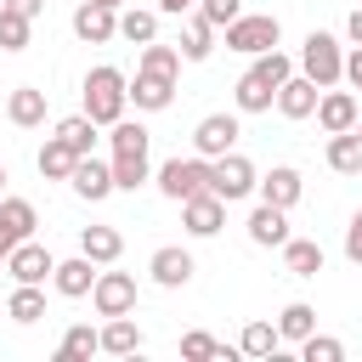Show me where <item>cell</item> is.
Returning a JSON list of instances; mask_svg holds the SVG:
<instances>
[{
    "mask_svg": "<svg viewBox=\"0 0 362 362\" xmlns=\"http://www.w3.org/2000/svg\"><path fill=\"white\" fill-rule=\"evenodd\" d=\"M345 260L351 266H362V209L351 215V226H345Z\"/></svg>",
    "mask_w": 362,
    "mask_h": 362,
    "instance_id": "41",
    "label": "cell"
},
{
    "mask_svg": "<svg viewBox=\"0 0 362 362\" xmlns=\"http://www.w3.org/2000/svg\"><path fill=\"white\" fill-rule=\"evenodd\" d=\"M74 34H79L85 45H107V40H119V6L79 0V6H74Z\"/></svg>",
    "mask_w": 362,
    "mask_h": 362,
    "instance_id": "9",
    "label": "cell"
},
{
    "mask_svg": "<svg viewBox=\"0 0 362 362\" xmlns=\"http://www.w3.org/2000/svg\"><path fill=\"white\" fill-rule=\"evenodd\" d=\"M147 181H153L147 153H113V187H119V192H136V187H147Z\"/></svg>",
    "mask_w": 362,
    "mask_h": 362,
    "instance_id": "35",
    "label": "cell"
},
{
    "mask_svg": "<svg viewBox=\"0 0 362 362\" xmlns=\"http://www.w3.org/2000/svg\"><path fill=\"white\" fill-rule=\"evenodd\" d=\"M0 6H11V11H23V17H40V11H45V0H0Z\"/></svg>",
    "mask_w": 362,
    "mask_h": 362,
    "instance_id": "44",
    "label": "cell"
},
{
    "mask_svg": "<svg viewBox=\"0 0 362 362\" xmlns=\"http://www.w3.org/2000/svg\"><path fill=\"white\" fill-rule=\"evenodd\" d=\"M181 62H187L181 45H158V40L141 45V57H136V68L141 74H158V79H181Z\"/></svg>",
    "mask_w": 362,
    "mask_h": 362,
    "instance_id": "30",
    "label": "cell"
},
{
    "mask_svg": "<svg viewBox=\"0 0 362 362\" xmlns=\"http://www.w3.org/2000/svg\"><path fill=\"white\" fill-rule=\"evenodd\" d=\"M51 283H57V294H62V300H85V294L96 288V260H90V255H74V260H57V272H51Z\"/></svg>",
    "mask_w": 362,
    "mask_h": 362,
    "instance_id": "19",
    "label": "cell"
},
{
    "mask_svg": "<svg viewBox=\"0 0 362 362\" xmlns=\"http://www.w3.org/2000/svg\"><path fill=\"white\" fill-rule=\"evenodd\" d=\"M356 119H362V107H356V96L351 90H322V102H317V124H322V136H339V130H356Z\"/></svg>",
    "mask_w": 362,
    "mask_h": 362,
    "instance_id": "17",
    "label": "cell"
},
{
    "mask_svg": "<svg viewBox=\"0 0 362 362\" xmlns=\"http://www.w3.org/2000/svg\"><path fill=\"white\" fill-rule=\"evenodd\" d=\"M102 351H107V356H136V351H141V328H136L130 317H107V322H102Z\"/></svg>",
    "mask_w": 362,
    "mask_h": 362,
    "instance_id": "32",
    "label": "cell"
},
{
    "mask_svg": "<svg viewBox=\"0 0 362 362\" xmlns=\"http://www.w3.org/2000/svg\"><path fill=\"white\" fill-rule=\"evenodd\" d=\"M158 192L170 198V204H187V198H198V192H209V158H164L158 164Z\"/></svg>",
    "mask_w": 362,
    "mask_h": 362,
    "instance_id": "4",
    "label": "cell"
},
{
    "mask_svg": "<svg viewBox=\"0 0 362 362\" xmlns=\"http://www.w3.org/2000/svg\"><path fill=\"white\" fill-rule=\"evenodd\" d=\"M130 102H136V113H164V107L175 102V79H158V74H141V68H136Z\"/></svg>",
    "mask_w": 362,
    "mask_h": 362,
    "instance_id": "20",
    "label": "cell"
},
{
    "mask_svg": "<svg viewBox=\"0 0 362 362\" xmlns=\"http://www.w3.org/2000/svg\"><path fill=\"white\" fill-rule=\"evenodd\" d=\"M90 305H96V317H130L136 311V277L130 272H96Z\"/></svg>",
    "mask_w": 362,
    "mask_h": 362,
    "instance_id": "8",
    "label": "cell"
},
{
    "mask_svg": "<svg viewBox=\"0 0 362 362\" xmlns=\"http://www.w3.org/2000/svg\"><path fill=\"white\" fill-rule=\"evenodd\" d=\"M90 351H102V328L74 322V328L62 334V345H57V362H79V356H90Z\"/></svg>",
    "mask_w": 362,
    "mask_h": 362,
    "instance_id": "36",
    "label": "cell"
},
{
    "mask_svg": "<svg viewBox=\"0 0 362 362\" xmlns=\"http://www.w3.org/2000/svg\"><path fill=\"white\" fill-rule=\"evenodd\" d=\"M40 226V209L28 198H0V255H11L17 243H28Z\"/></svg>",
    "mask_w": 362,
    "mask_h": 362,
    "instance_id": "11",
    "label": "cell"
},
{
    "mask_svg": "<svg viewBox=\"0 0 362 362\" xmlns=\"http://www.w3.org/2000/svg\"><path fill=\"white\" fill-rule=\"evenodd\" d=\"M79 96H85V113H90L96 124H119L124 107H130V79H124L113 62H96V68L85 74Z\"/></svg>",
    "mask_w": 362,
    "mask_h": 362,
    "instance_id": "2",
    "label": "cell"
},
{
    "mask_svg": "<svg viewBox=\"0 0 362 362\" xmlns=\"http://www.w3.org/2000/svg\"><path fill=\"white\" fill-rule=\"evenodd\" d=\"M356 130H362V119H356Z\"/></svg>",
    "mask_w": 362,
    "mask_h": 362,
    "instance_id": "49",
    "label": "cell"
},
{
    "mask_svg": "<svg viewBox=\"0 0 362 362\" xmlns=\"http://www.w3.org/2000/svg\"><path fill=\"white\" fill-rule=\"evenodd\" d=\"M260 187V175H255V164L232 147V153H221V158H209V192L215 198H226V204H238V198H249Z\"/></svg>",
    "mask_w": 362,
    "mask_h": 362,
    "instance_id": "6",
    "label": "cell"
},
{
    "mask_svg": "<svg viewBox=\"0 0 362 362\" xmlns=\"http://www.w3.org/2000/svg\"><path fill=\"white\" fill-rule=\"evenodd\" d=\"M277 345H283L277 322H243V334H238V351H243V356H255V362L277 356Z\"/></svg>",
    "mask_w": 362,
    "mask_h": 362,
    "instance_id": "33",
    "label": "cell"
},
{
    "mask_svg": "<svg viewBox=\"0 0 362 362\" xmlns=\"http://www.w3.org/2000/svg\"><path fill=\"white\" fill-rule=\"evenodd\" d=\"M158 11L164 17H187V11H198V0H158Z\"/></svg>",
    "mask_w": 362,
    "mask_h": 362,
    "instance_id": "43",
    "label": "cell"
},
{
    "mask_svg": "<svg viewBox=\"0 0 362 362\" xmlns=\"http://www.w3.org/2000/svg\"><path fill=\"white\" fill-rule=\"evenodd\" d=\"M181 226H187L192 238H215V232L226 226V198H215V192L187 198V204H181Z\"/></svg>",
    "mask_w": 362,
    "mask_h": 362,
    "instance_id": "13",
    "label": "cell"
},
{
    "mask_svg": "<svg viewBox=\"0 0 362 362\" xmlns=\"http://www.w3.org/2000/svg\"><path fill=\"white\" fill-rule=\"evenodd\" d=\"M243 226H249V243H260V249H283V243L294 238V232H288V209H277V204H266V198L255 204V215H249Z\"/></svg>",
    "mask_w": 362,
    "mask_h": 362,
    "instance_id": "14",
    "label": "cell"
},
{
    "mask_svg": "<svg viewBox=\"0 0 362 362\" xmlns=\"http://www.w3.org/2000/svg\"><path fill=\"white\" fill-rule=\"evenodd\" d=\"M198 11H204L215 28H226V23H238V17H243V0H198Z\"/></svg>",
    "mask_w": 362,
    "mask_h": 362,
    "instance_id": "40",
    "label": "cell"
},
{
    "mask_svg": "<svg viewBox=\"0 0 362 362\" xmlns=\"http://www.w3.org/2000/svg\"><path fill=\"white\" fill-rule=\"evenodd\" d=\"M238 136H243L238 113H204L198 130H192V153H198V158H221V153L238 147Z\"/></svg>",
    "mask_w": 362,
    "mask_h": 362,
    "instance_id": "7",
    "label": "cell"
},
{
    "mask_svg": "<svg viewBox=\"0 0 362 362\" xmlns=\"http://www.w3.org/2000/svg\"><path fill=\"white\" fill-rule=\"evenodd\" d=\"M266 204H277V209H294L300 204V192H305V181H300V170L294 164H272L266 175H260V187H255Z\"/></svg>",
    "mask_w": 362,
    "mask_h": 362,
    "instance_id": "18",
    "label": "cell"
},
{
    "mask_svg": "<svg viewBox=\"0 0 362 362\" xmlns=\"http://www.w3.org/2000/svg\"><path fill=\"white\" fill-rule=\"evenodd\" d=\"M221 34H226V51L260 57V51H272V45L283 40V23H277L272 11H243V17H238V23H226Z\"/></svg>",
    "mask_w": 362,
    "mask_h": 362,
    "instance_id": "5",
    "label": "cell"
},
{
    "mask_svg": "<svg viewBox=\"0 0 362 362\" xmlns=\"http://www.w3.org/2000/svg\"><path fill=\"white\" fill-rule=\"evenodd\" d=\"M102 6H124V0H102Z\"/></svg>",
    "mask_w": 362,
    "mask_h": 362,
    "instance_id": "47",
    "label": "cell"
},
{
    "mask_svg": "<svg viewBox=\"0 0 362 362\" xmlns=\"http://www.w3.org/2000/svg\"><path fill=\"white\" fill-rule=\"evenodd\" d=\"M107 136H113V153H147V124L141 119H119V124H107Z\"/></svg>",
    "mask_w": 362,
    "mask_h": 362,
    "instance_id": "38",
    "label": "cell"
},
{
    "mask_svg": "<svg viewBox=\"0 0 362 362\" xmlns=\"http://www.w3.org/2000/svg\"><path fill=\"white\" fill-rule=\"evenodd\" d=\"M283 266H288L294 277H317V272H322V243H317V238H288V243H283Z\"/></svg>",
    "mask_w": 362,
    "mask_h": 362,
    "instance_id": "31",
    "label": "cell"
},
{
    "mask_svg": "<svg viewBox=\"0 0 362 362\" xmlns=\"http://www.w3.org/2000/svg\"><path fill=\"white\" fill-rule=\"evenodd\" d=\"M0 272H6V255H0Z\"/></svg>",
    "mask_w": 362,
    "mask_h": 362,
    "instance_id": "48",
    "label": "cell"
},
{
    "mask_svg": "<svg viewBox=\"0 0 362 362\" xmlns=\"http://www.w3.org/2000/svg\"><path fill=\"white\" fill-rule=\"evenodd\" d=\"M300 356H305V362H345V345H339L334 334H305V339H300Z\"/></svg>",
    "mask_w": 362,
    "mask_h": 362,
    "instance_id": "39",
    "label": "cell"
},
{
    "mask_svg": "<svg viewBox=\"0 0 362 362\" xmlns=\"http://www.w3.org/2000/svg\"><path fill=\"white\" fill-rule=\"evenodd\" d=\"M345 85L362 90V45H351V57H345Z\"/></svg>",
    "mask_w": 362,
    "mask_h": 362,
    "instance_id": "42",
    "label": "cell"
},
{
    "mask_svg": "<svg viewBox=\"0 0 362 362\" xmlns=\"http://www.w3.org/2000/svg\"><path fill=\"white\" fill-rule=\"evenodd\" d=\"M294 74V62L272 45V51H260L243 74H238V85H232V102H238V113H272L277 107V90H283V79Z\"/></svg>",
    "mask_w": 362,
    "mask_h": 362,
    "instance_id": "1",
    "label": "cell"
},
{
    "mask_svg": "<svg viewBox=\"0 0 362 362\" xmlns=\"http://www.w3.org/2000/svg\"><path fill=\"white\" fill-rule=\"evenodd\" d=\"M6 119H11L17 130L45 124V90H40V85H17V90L6 96Z\"/></svg>",
    "mask_w": 362,
    "mask_h": 362,
    "instance_id": "21",
    "label": "cell"
},
{
    "mask_svg": "<svg viewBox=\"0 0 362 362\" xmlns=\"http://www.w3.org/2000/svg\"><path fill=\"white\" fill-rule=\"evenodd\" d=\"M96 130H102V124H96V119H90L85 107H79V113L57 119V130H51V136H62V141H68V147H74V153L85 158V153H96Z\"/></svg>",
    "mask_w": 362,
    "mask_h": 362,
    "instance_id": "25",
    "label": "cell"
},
{
    "mask_svg": "<svg viewBox=\"0 0 362 362\" xmlns=\"http://www.w3.org/2000/svg\"><path fill=\"white\" fill-rule=\"evenodd\" d=\"M28 34H34V17L0 6V51H28Z\"/></svg>",
    "mask_w": 362,
    "mask_h": 362,
    "instance_id": "37",
    "label": "cell"
},
{
    "mask_svg": "<svg viewBox=\"0 0 362 362\" xmlns=\"http://www.w3.org/2000/svg\"><path fill=\"white\" fill-rule=\"evenodd\" d=\"M345 34H351V45H362V6L345 17Z\"/></svg>",
    "mask_w": 362,
    "mask_h": 362,
    "instance_id": "45",
    "label": "cell"
},
{
    "mask_svg": "<svg viewBox=\"0 0 362 362\" xmlns=\"http://www.w3.org/2000/svg\"><path fill=\"white\" fill-rule=\"evenodd\" d=\"M68 187H74V192H79L85 204H102L107 192H119V187H113V158H96V153H85V158L74 164Z\"/></svg>",
    "mask_w": 362,
    "mask_h": 362,
    "instance_id": "10",
    "label": "cell"
},
{
    "mask_svg": "<svg viewBox=\"0 0 362 362\" xmlns=\"http://www.w3.org/2000/svg\"><path fill=\"white\" fill-rule=\"evenodd\" d=\"M277 334H283V345H300L305 334H317V305H305V300H288V305L277 311Z\"/></svg>",
    "mask_w": 362,
    "mask_h": 362,
    "instance_id": "28",
    "label": "cell"
},
{
    "mask_svg": "<svg viewBox=\"0 0 362 362\" xmlns=\"http://www.w3.org/2000/svg\"><path fill=\"white\" fill-rule=\"evenodd\" d=\"M317 102H322V85L305 79V74H288L283 90H277V113H283V119H311Z\"/></svg>",
    "mask_w": 362,
    "mask_h": 362,
    "instance_id": "16",
    "label": "cell"
},
{
    "mask_svg": "<svg viewBox=\"0 0 362 362\" xmlns=\"http://www.w3.org/2000/svg\"><path fill=\"white\" fill-rule=\"evenodd\" d=\"M300 74L317 79L322 90L339 85V79H345V45H339L334 34H322V28H311V34L300 40Z\"/></svg>",
    "mask_w": 362,
    "mask_h": 362,
    "instance_id": "3",
    "label": "cell"
},
{
    "mask_svg": "<svg viewBox=\"0 0 362 362\" xmlns=\"http://www.w3.org/2000/svg\"><path fill=\"white\" fill-rule=\"evenodd\" d=\"M328 170L334 175H362V130H339V136H328Z\"/></svg>",
    "mask_w": 362,
    "mask_h": 362,
    "instance_id": "23",
    "label": "cell"
},
{
    "mask_svg": "<svg viewBox=\"0 0 362 362\" xmlns=\"http://www.w3.org/2000/svg\"><path fill=\"white\" fill-rule=\"evenodd\" d=\"M147 272H153V283H158V288H187L198 266H192V255H187L181 243H164V249H153Z\"/></svg>",
    "mask_w": 362,
    "mask_h": 362,
    "instance_id": "15",
    "label": "cell"
},
{
    "mask_svg": "<svg viewBox=\"0 0 362 362\" xmlns=\"http://www.w3.org/2000/svg\"><path fill=\"white\" fill-rule=\"evenodd\" d=\"M6 317H11V322H23V328H28V322H40V317H45V283H17V288H11V300H6Z\"/></svg>",
    "mask_w": 362,
    "mask_h": 362,
    "instance_id": "27",
    "label": "cell"
},
{
    "mask_svg": "<svg viewBox=\"0 0 362 362\" xmlns=\"http://www.w3.org/2000/svg\"><path fill=\"white\" fill-rule=\"evenodd\" d=\"M79 255H90L96 266H113V260L124 255V238H119L113 226H85V232H79Z\"/></svg>",
    "mask_w": 362,
    "mask_h": 362,
    "instance_id": "26",
    "label": "cell"
},
{
    "mask_svg": "<svg viewBox=\"0 0 362 362\" xmlns=\"http://www.w3.org/2000/svg\"><path fill=\"white\" fill-rule=\"evenodd\" d=\"M181 356H187V362H215V356L232 362V356H243V351H238V345H221V339L204 334V328H192V334H181Z\"/></svg>",
    "mask_w": 362,
    "mask_h": 362,
    "instance_id": "34",
    "label": "cell"
},
{
    "mask_svg": "<svg viewBox=\"0 0 362 362\" xmlns=\"http://www.w3.org/2000/svg\"><path fill=\"white\" fill-rule=\"evenodd\" d=\"M158 17H164V11H147V6L119 11V40H130V45H153V40H158Z\"/></svg>",
    "mask_w": 362,
    "mask_h": 362,
    "instance_id": "29",
    "label": "cell"
},
{
    "mask_svg": "<svg viewBox=\"0 0 362 362\" xmlns=\"http://www.w3.org/2000/svg\"><path fill=\"white\" fill-rule=\"evenodd\" d=\"M6 272H11V283H45V277L57 272V255L28 238V243H17V249L6 255Z\"/></svg>",
    "mask_w": 362,
    "mask_h": 362,
    "instance_id": "12",
    "label": "cell"
},
{
    "mask_svg": "<svg viewBox=\"0 0 362 362\" xmlns=\"http://www.w3.org/2000/svg\"><path fill=\"white\" fill-rule=\"evenodd\" d=\"M6 181H11V175H6V164H0V198H6Z\"/></svg>",
    "mask_w": 362,
    "mask_h": 362,
    "instance_id": "46",
    "label": "cell"
},
{
    "mask_svg": "<svg viewBox=\"0 0 362 362\" xmlns=\"http://www.w3.org/2000/svg\"><path fill=\"white\" fill-rule=\"evenodd\" d=\"M74 164H79V153H74L62 136H45V147L34 153V170H40L45 181H68V175H74Z\"/></svg>",
    "mask_w": 362,
    "mask_h": 362,
    "instance_id": "22",
    "label": "cell"
},
{
    "mask_svg": "<svg viewBox=\"0 0 362 362\" xmlns=\"http://www.w3.org/2000/svg\"><path fill=\"white\" fill-rule=\"evenodd\" d=\"M209 51H215V23L204 11H192L187 28H181V57L187 62H209Z\"/></svg>",
    "mask_w": 362,
    "mask_h": 362,
    "instance_id": "24",
    "label": "cell"
}]
</instances>
